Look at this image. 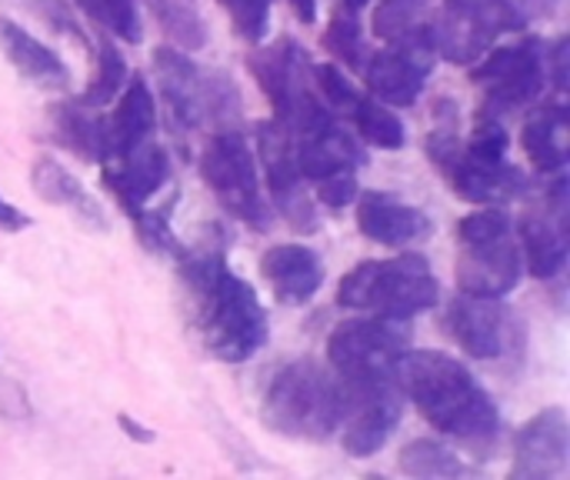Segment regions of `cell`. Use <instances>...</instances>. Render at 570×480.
<instances>
[{"instance_id":"obj_1","label":"cell","mask_w":570,"mask_h":480,"mask_svg":"<svg viewBox=\"0 0 570 480\" xmlns=\"http://www.w3.org/2000/svg\"><path fill=\"white\" fill-rule=\"evenodd\" d=\"M397 388L438 431L464 444H488L498 438V404L461 361L407 347L397 361Z\"/></svg>"},{"instance_id":"obj_2","label":"cell","mask_w":570,"mask_h":480,"mask_svg":"<svg viewBox=\"0 0 570 480\" xmlns=\"http://www.w3.org/2000/svg\"><path fill=\"white\" fill-rule=\"evenodd\" d=\"M184 277L197 297V317L210 354L227 364L250 361L267 344V311L257 291L227 267L220 251L184 257Z\"/></svg>"},{"instance_id":"obj_3","label":"cell","mask_w":570,"mask_h":480,"mask_svg":"<svg viewBox=\"0 0 570 480\" xmlns=\"http://www.w3.org/2000/svg\"><path fill=\"white\" fill-rule=\"evenodd\" d=\"M508 147H511V137L494 117H481L468 144H461L454 130H441V127L431 134V144H428L434 167L448 174L458 197L471 204H488V207L514 200L528 187L524 174L508 160Z\"/></svg>"},{"instance_id":"obj_4","label":"cell","mask_w":570,"mask_h":480,"mask_svg":"<svg viewBox=\"0 0 570 480\" xmlns=\"http://www.w3.org/2000/svg\"><path fill=\"white\" fill-rule=\"evenodd\" d=\"M344 411L347 391L341 378H334L311 357L284 364L264 394L267 428L294 441L334 438L344 424Z\"/></svg>"},{"instance_id":"obj_5","label":"cell","mask_w":570,"mask_h":480,"mask_svg":"<svg viewBox=\"0 0 570 480\" xmlns=\"http://www.w3.org/2000/svg\"><path fill=\"white\" fill-rule=\"evenodd\" d=\"M441 284L431 264L417 254H404L394 261H364L347 271L337 284V304L347 311H364L377 317L411 321L438 307Z\"/></svg>"},{"instance_id":"obj_6","label":"cell","mask_w":570,"mask_h":480,"mask_svg":"<svg viewBox=\"0 0 570 480\" xmlns=\"http://www.w3.org/2000/svg\"><path fill=\"white\" fill-rule=\"evenodd\" d=\"M407 344V321L374 314L361 321H344L327 341V357L344 388L371 391L397 384V361Z\"/></svg>"},{"instance_id":"obj_7","label":"cell","mask_w":570,"mask_h":480,"mask_svg":"<svg viewBox=\"0 0 570 480\" xmlns=\"http://www.w3.org/2000/svg\"><path fill=\"white\" fill-rule=\"evenodd\" d=\"M154 70L167 110L180 130H204L224 124L240 107L237 87L230 84L227 74L200 67L174 47H160L154 53Z\"/></svg>"},{"instance_id":"obj_8","label":"cell","mask_w":570,"mask_h":480,"mask_svg":"<svg viewBox=\"0 0 570 480\" xmlns=\"http://www.w3.org/2000/svg\"><path fill=\"white\" fill-rule=\"evenodd\" d=\"M528 13L514 0H441L434 20L424 27L438 57L471 67L504 33L524 30Z\"/></svg>"},{"instance_id":"obj_9","label":"cell","mask_w":570,"mask_h":480,"mask_svg":"<svg viewBox=\"0 0 570 480\" xmlns=\"http://www.w3.org/2000/svg\"><path fill=\"white\" fill-rule=\"evenodd\" d=\"M250 70L274 107V120L291 134H304L321 120L334 117L317 94L314 63L307 60V50L297 40L284 37L274 47L257 50L250 57Z\"/></svg>"},{"instance_id":"obj_10","label":"cell","mask_w":570,"mask_h":480,"mask_svg":"<svg viewBox=\"0 0 570 480\" xmlns=\"http://www.w3.org/2000/svg\"><path fill=\"white\" fill-rule=\"evenodd\" d=\"M200 174L217 204L254 231L271 227V207L257 184L254 150L234 127H220L200 150Z\"/></svg>"},{"instance_id":"obj_11","label":"cell","mask_w":570,"mask_h":480,"mask_svg":"<svg viewBox=\"0 0 570 480\" xmlns=\"http://www.w3.org/2000/svg\"><path fill=\"white\" fill-rule=\"evenodd\" d=\"M471 77L484 87V114L501 120L504 114L534 104L544 94L548 70H544V47L538 40H524L514 47H498L484 53L481 63H471Z\"/></svg>"},{"instance_id":"obj_12","label":"cell","mask_w":570,"mask_h":480,"mask_svg":"<svg viewBox=\"0 0 570 480\" xmlns=\"http://www.w3.org/2000/svg\"><path fill=\"white\" fill-rule=\"evenodd\" d=\"M391 47L387 50H377V53H367L364 60V77H367V87L371 94L387 104V107H411L417 104L431 70H434V47L428 40V30H414L407 37H397V40H387Z\"/></svg>"},{"instance_id":"obj_13","label":"cell","mask_w":570,"mask_h":480,"mask_svg":"<svg viewBox=\"0 0 570 480\" xmlns=\"http://www.w3.org/2000/svg\"><path fill=\"white\" fill-rule=\"evenodd\" d=\"M451 337L478 361H498L511 351L518 321L501 304V297H471L461 294L448 311Z\"/></svg>"},{"instance_id":"obj_14","label":"cell","mask_w":570,"mask_h":480,"mask_svg":"<svg viewBox=\"0 0 570 480\" xmlns=\"http://www.w3.org/2000/svg\"><path fill=\"white\" fill-rule=\"evenodd\" d=\"M257 154L264 160L267 170V184L271 194L284 214V221L297 231H314V207L301 187V170H297V157H294V134L287 127H281L277 120L257 124Z\"/></svg>"},{"instance_id":"obj_15","label":"cell","mask_w":570,"mask_h":480,"mask_svg":"<svg viewBox=\"0 0 570 480\" xmlns=\"http://www.w3.org/2000/svg\"><path fill=\"white\" fill-rule=\"evenodd\" d=\"M521 267L524 261L514 231L484 241H468L461 244L458 257V287L471 297H504L518 287Z\"/></svg>"},{"instance_id":"obj_16","label":"cell","mask_w":570,"mask_h":480,"mask_svg":"<svg viewBox=\"0 0 570 480\" xmlns=\"http://www.w3.org/2000/svg\"><path fill=\"white\" fill-rule=\"evenodd\" d=\"M347 391V411L341 424V441L351 458H374L397 431L404 414V394L397 384L371 388V391Z\"/></svg>"},{"instance_id":"obj_17","label":"cell","mask_w":570,"mask_h":480,"mask_svg":"<svg viewBox=\"0 0 570 480\" xmlns=\"http://www.w3.org/2000/svg\"><path fill=\"white\" fill-rule=\"evenodd\" d=\"M104 164V184L110 187V194L120 200V207L130 214V221L147 207V200L167 187L170 180V160H167V150L160 144L144 140L137 144L134 150L127 154H117V157H107L100 160Z\"/></svg>"},{"instance_id":"obj_18","label":"cell","mask_w":570,"mask_h":480,"mask_svg":"<svg viewBox=\"0 0 570 480\" xmlns=\"http://www.w3.org/2000/svg\"><path fill=\"white\" fill-rule=\"evenodd\" d=\"M570 461V424L561 408H548L531 418L514 438V478H561Z\"/></svg>"},{"instance_id":"obj_19","label":"cell","mask_w":570,"mask_h":480,"mask_svg":"<svg viewBox=\"0 0 570 480\" xmlns=\"http://www.w3.org/2000/svg\"><path fill=\"white\" fill-rule=\"evenodd\" d=\"M294 157L301 177L314 184L334 174H357V167H364L367 160L354 134H347L334 117L321 120L304 134H294Z\"/></svg>"},{"instance_id":"obj_20","label":"cell","mask_w":570,"mask_h":480,"mask_svg":"<svg viewBox=\"0 0 570 480\" xmlns=\"http://www.w3.org/2000/svg\"><path fill=\"white\" fill-rule=\"evenodd\" d=\"M361 197V194H357ZM357 227L367 241L384 247L421 244L431 234V221L421 207L401 204L387 194H364L357 204Z\"/></svg>"},{"instance_id":"obj_21","label":"cell","mask_w":570,"mask_h":480,"mask_svg":"<svg viewBox=\"0 0 570 480\" xmlns=\"http://www.w3.org/2000/svg\"><path fill=\"white\" fill-rule=\"evenodd\" d=\"M261 271L281 304H307L321 284H324V264L321 257L304 244H277L264 254Z\"/></svg>"},{"instance_id":"obj_22","label":"cell","mask_w":570,"mask_h":480,"mask_svg":"<svg viewBox=\"0 0 570 480\" xmlns=\"http://www.w3.org/2000/svg\"><path fill=\"white\" fill-rule=\"evenodd\" d=\"M154 127H157L154 94H150V87L144 84V77H134V80L124 87L114 117H107V157L127 154V150H134L137 144L150 140V137H154ZM107 157H104V160H107Z\"/></svg>"},{"instance_id":"obj_23","label":"cell","mask_w":570,"mask_h":480,"mask_svg":"<svg viewBox=\"0 0 570 480\" xmlns=\"http://www.w3.org/2000/svg\"><path fill=\"white\" fill-rule=\"evenodd\" d=\"M30 180H33V190H37L47 204L70 210L83 227L107 231L104 207H100V204L87 194V187H83L63 164H57L53 157H37V164H33V170H30Z\"/></svg>"},{"instance_id":"obj_24","label":"cell","mask_w":570,"mask_h":480,"mask_svg":"<svg viewBox=\"0 0 570 480\" xmlns=\"http://www.w3.org/2000/svg\"><path fill=\"white\" fill-rule=\"evenodd\" d=\"M524 150L528 157L548 170V174H561L568 167V140H570V117L564 100H551L544 107H538L528 124H524Z\"/></svg>"},{"instance_id":"obj_25","label":"cell","mask_w":570,"mask_h":480,"mask_svg":"<svg viewBox=\"0 0 570 480\" xmlns=\"http://www.w3.org/2000/svg\"><path fill=\"white\" fill-rule=\"evenodd\" d=\"M0 47L7 53V60L33 84L40 87H67V63L37 37H30L20 23L0 17Z\"/></svg>"},{"instance_id":"obj_26","label":"cell","mask_w":570,"mask_h":480,"mask_svg":"<svg viewBox=\"0 0 570 480\" xmlns=\"http://www.w3.org/2000/svg\"><path fill=\"white\" fill-rule=\"evenodd\" d=\"M521 241H524V257L528 267L538 281H551L568 267V231L564 217H528L521 224Z\"/></svg>"},{"instance_id":"obj_27","label":"cell","mask_w":570,"mask_h":480,"mask_svg":"<svg viewBox=\"0 0 570 480\" xmlns=\"http://www.w3.org/2000/svg\"><path fill=\"white\" fill-rule=\"evenodd\" d=\"M57 134H60V144H67L80 157H90V160L107 157V117L83 107L80 100L57 110Z\"/></svg>"},{"instance_id":"obj_28","label":"cell","mask_w":570,"mask_h":480,"mask_svg":"<svg viewBox=\"0 0 570 480\" xmlns=\"http://www.w3.org/2000/svg\"><path fill=\"white\" fill-rule=\"evenodd\" d=\"M344 114L354 120L361 140H367V144H374V147L397 150V147H404V140H407V130H404L401 117H397L387 104H381L377 97H367V94L357 90V97L347 104Z\"/></svg>"},{"instance_id":"obj_29","label":"cell","mask_w":570,"mask_h":480,"mask_svg":"<svg viewBox=\"0 0 570 480\" xmlns=\"http://www.w3.org/2000/svg\"><path fill=\"white\" fill-rule=\"evenodd\" d=\"M160 23V30L180 47V50H200L207 43V23L190 7V0H144Z\"/></svg>"},{"instance_id":"obj_30","label":"cell","mask_w":570,"mask_h":480,"mask_svg":"<svg viewBox=\"0 0 570 480\" xmlns=\"http://www.w3.org/2000/svg\"><path fill=\"white\" fill-rule=\"evenodd\" d=\"M401 471L411 474V478L421 480H448L461 478L468 468L464 461H458V454L431 438H421V441H411L404 451H401Z\"/></svg>"},{"instance_id":"obj_31","label":"cell","mask_w":570,"mask_h":480,"mask_svg":"<svg viewBox=\"0 0 570 480\" xmlns=\"http://www.w3.org/2000/svg\"><path fill=\"white\" fill-rule=\"evenodd\" d=\"M77 3L100 30H107L127 43L144 40V20L137 10V0H77Z\"/></svg>"},{"instance_id":"obj_32","label":"cell","mask_w":570,"mask_h":480,"mask_svg":"<svg viewBox=\"0 0 570 480\" xmlns=\"http://www.w3.org/2000/svg\"><path fill=\"white\" fill-rule=\"evenodd\" d=\"M124 80H127V60H124V53L110 40H104L100 43V53H97V80L87 87V94L80 97V104L90 107V110L107 107L120 94Z\"/></svg>"},{"instance_id":"obj_33","label":"cell","mask_w":570,"mask_h":480,"mask_svg":"<svg viewBox=\"0 0 570 480\" xmlns=\"http://www.w3.org/2000/svg\"><path fill=\"white\" fill-rule=\"evenodd\" d=\"M431 0H381L374 10V33L384 40L407 37L424 27Z\"/></svg>"},{"instance_id":"obj_34","label":"cell","mask_w":570,"mask_h":480,"mask_svg":"<svg viewBox=\"0 0 570 480\" xmlns=\"http://www.w3.org/2000/svg\"><path fill=\"white\" fill-rule=\"evenodd\" d=\"M324 43H327V50L331 53H337L347 67H354V70H361L364 67V60H367V47H364V33H361V23L354 20V17H337L334 23H331V30L324 33Z\"/></svg>"},{"instance_id":"obj_35","label":"cell","mask_w":570,"mask_h":480,"mask_svg":"<svg viewBox=\"0 0 570 480\" xmlns=\"http://www.w3.org/2000/svg\"><path fill=\"white\" fill-rule=\"evenodd\" d=\"M237 27V33L250 43H261L271 30V0H220Z\"/></svg>"},{"instance_id":"obj_36","label":"cell","mask_w":570,"mask_h":480,"mask_svg":"<svg viewBox=\"0 0 570 480\" xmlns=\"http://www.w3.org/2000/svg\"><path fill=\"white\" fill-rule=\"evenodd\" d=\"M361 194L357 174H334L327 180H317V200L327 207H351Z\"/></svg>"},{"instance_id":"obj_37","label":"cell","mask_w":570,"mask_h":480,"mask_svg":"<svg viewBox=\"0 0 570 480\" xmlns=\"http://www.w3.org/2000/svg\"><path fill=\"white\" fill-rule=\"evenodd\" d=\"M0 227H3V231H23V227H30V214H23L20 207L7 204V200L0 197Z\"/></svg>"},{"instance_id":"obj_38","label":"cell","mask_w":570,"mask_h":480,"mask_svg":"<svg viewBox=\"0 0 570 480\" xmlns=\"http://www.w3.org/2000/svg\"><path fill=\"white\" fill-rule=\"evenodd\" d=\"M524 13H538V17H548V13H554V7H558V0H514Z\"/></svg>"},{"instance_id":"obj_39","label":"cell","mask_w":570,"mask_h":480,"mask_svg":"<svg viewBox=\"0 0 570 480\" xmlns=\"http://www.w3.org/2000/svg\"><path fill=\"white\" fill-rule=\"evenodd\" d=\"M294 13L304 20V23H314L317 20V0H291Z\"/></svg>"},{"instance_id":"obj_40","label":"cell","mask_w":570,"mask_h":480,"mask_svg":"<svg viewBox=\"0 0 570 480\" xmlns=\"http://www.w3.org/2000/svg\"><path fill=\"white\" fill-rule=\"evenodd\" d=\"M117 424H120V428H124V431H127L134 441H154V434H150V431H140V424H134L127 414H120V418H117Z\"/></svg>"},{"instance_id":"obj_41","label":"cell","mask_w":570,"mask_h":480,"mask_svg":"<svg viewBox=\"0 0 570 480\" xmlns=\"http://www.w3.org/2000/svg\"><path fill=\"white\" fill-rule=\"evenodd\" d=\"M344 7H347L351 13H357V10H364V7H367V0H344Z\"/></svg>"}]
</instances>
